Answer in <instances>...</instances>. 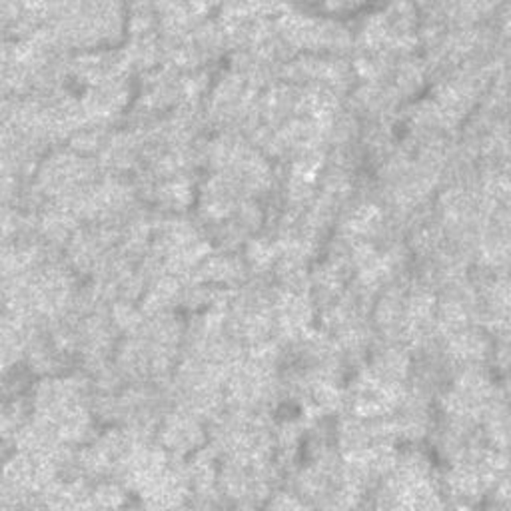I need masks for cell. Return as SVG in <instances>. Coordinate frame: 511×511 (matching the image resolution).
<instances>
[{
    "mask_svg": "<svg viewBox=\"0 0 511 511\" xmlns=\"http://www.w3.org/2000/svg\"><path fill=\"white\" fill-rule=\"evenodd\" d=\"M161 441L164 449L172 451L176 456L194 451L200 443L204 441V433L202 427H200L198 417L186 412V409L169 416L162 424Z\"/></svg>",
    "mask_w": 511,
    "mask_h": 511,
    "instance_id": "1",
    "label": "cell"
},
{
    "mask_svg": "<svg viewBox=\"0 0 511 511\" xmlns=\"http://www.w3.org/2000/svg\"><path fill=\"white\" fill-rule=\"evenodd\" d=\"M124 493L119 488V485H100L98 490L92 491L90 496V506H98V507H119L122 506Z\"/></svg>",
    "mask_w": 511,
    "mask_h": 511,
    "instance_id": "2",
    "label": "cell"
}]
</instances>
